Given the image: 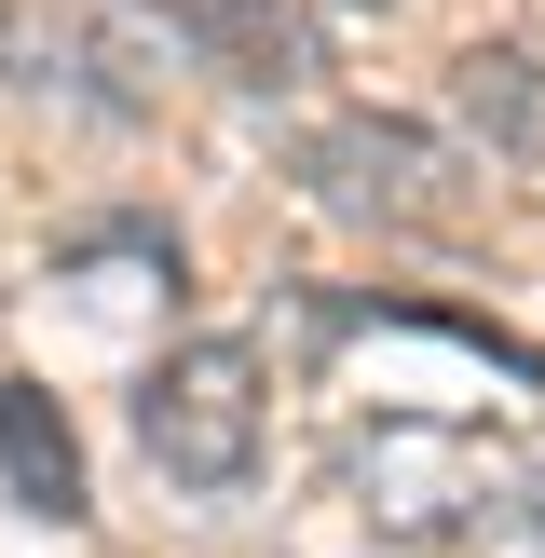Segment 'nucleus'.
I'll return each mask as SVG.
<instances>
[{
	"mask_svg": "<svg viewBox=\"0 0 545 558\" xmlns=\"http://www.w3.org/2000/svg\"><path fill=\"white\" fill-rule=\"evenodd\" d=\"M0 490L27 518H82V436L41 381H0Z\"/></svg>",
	"mask_w": 545,
	"mask_h": 558,
	"instance_id": "7ed1b4c3",
	"label": "nucleus"
},
{
	"mask_svg": "<svg viewBox=\"0 0 545 558\" xmlns=\"http://www.w3.org/2000/svg\"><path fill=\"white\" fill-rule=\"evenodd\" d=\"M436 150L409 123H327L314 136V191L327 205H354V218H436Z\"/></svg>",
	"mask_w": 545,
	"mask_h": 558,
	"instance_id": "f03ea898",
	"label": "nucleus"
},
{
	"mask_svg": "<svg viewBox=\"0 0 545 558\" xmlns=\"http://www.w3.org/2000/svg\"><path fill=\"white\" fill-rule=\"evenodd\" d=\"M463 123L505 136V150H545V96H532V54H463Z\"/></svg>",
	"mask_w": 545,
	"mask_h": 558,
	"instance_id": "39448f33",
	"label": "nucleus"
},
{
	"mask_svg": "<svg viewBox=\"0 0 545 558\" xmlns=\"http://www.w3.org/2000/svg\"><path fill=\"white\" fill-rule=\"evenodd\" d=\"M164 14H178L232 82H300V27H287V0H164Z\"/></svg>",
	"mask_w": 545,
	"mask_h": 558,
	"instance_id": "20e7f679",
	"label": "nucleus"
},
{
	"mask_svg": "<svg viewBox=\"0 0 545 558\" xmlns=\"http://www.w3.org/2000/svg\"><path fill=\"white\" fill-rule=\"evenodd\" d=\"M259 436H272V381H259V354L218 341V327L178 341L150 381H136V450H150L178 490H205V505L259 477Z\"/></svg>",
	"mask_w": 545,
	"mask_h": 558,
	"instance_id": "f257e3e1",
	"label": "nucleus"
}]
</instances>
